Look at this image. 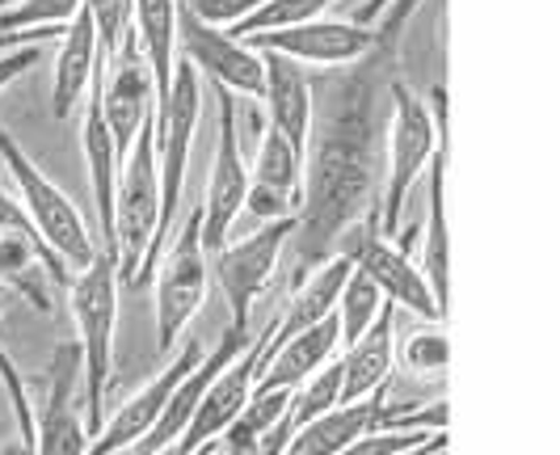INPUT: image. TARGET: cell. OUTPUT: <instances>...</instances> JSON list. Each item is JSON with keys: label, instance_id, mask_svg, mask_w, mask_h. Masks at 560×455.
Wrapping results in <instances>:
<instances>
[{"label": "cell", "instance_id": "1", "mask_svg": "<svg viewBox=\"0 0 560 455\" xmlns=\"http://www.w3.org/2000/svg\"><path fill=\"white\" fill-rule=\"evenodd\" d=\"M418 9V0H396L388 18L380 22V43L371 56L359 59L350 77H341L320 118L312 114V131L304 143V186H300V211H295V279L316 270L325 257L341 249V241L363 224V215L380 202V97H388L396 81V38L405 18Z\"/></svg>", "mask_w": 560, "mask_h": 455}, {"label": "cell", "instance_id": "2", "mask_svg": "<svg viewBox=\"0 0 560 455\" xmlns=\"http://www.w3.org/2000/svg\"><path fill=\"white\" fill-rule=\"evenodd\" d=\"M447 93L434 85L425 97L418 89H409L400 77L388 85V136H384V186H380V232L393 236L400 232V215L409 190L418 186V177L430 170V161L447 148Z\"/></svg>", "mask_w": 560, "mask_h": 455}, {"label": "cell", "instance_id": "3", "mask_svg": "<svg viewBox=\"0 0 560 455\" xmlns=\"http://www.w3.org/2000/svg\"><path fill=\"white\" fill-rule=\"evenodd\" d=\"M118 261L110 249H97L93 261L72 275L68 304L77 320V346H81V397L89 400V443L106 418V384L114 371V329H118Z\"/></svg>", "mask_w": 560, "mask_h": 455}, {"label": "cell", "instance_id": "4", "mask_svg": "<svg viewBox=\"0 0 560 455\" xmlns=\"http://www.w3.org/2000/svg\"><path fill=\"white\" fill-rule=\"evenodd\" d=\"M198 114H202V81L198 72L177 59L173 68V85L156 106V173H161V220H156V236H152V249L143 257L136 287L156 279V261L165 249L168 232L182 215V199H186V173H190V148L198 136Z\"/></svg>", "mask_w": 560, "mask_h": 455}, {"label": "cell", "instance_id": "5", "mask_svg": "<svg viewBox=\"0 0 560 455\" xmlns=\"http://www.w3.org/2000/svg\"><path fill=\"white\" fill-rule=\"evenodd\" d=\"M0 170H9L13 186L22 190V199L18 202H22V211L30 215L34 232L43 236V245H47L72 275L84 270V266L93 261V254H97L93 232H89V224H84V215L77 211V202L68 199L56 182L30 161L26 148L13 140L4 127H0Z\"/></svg>", "mask_w": 560, "mask_h": 455}, {"label": "cell", "instance_id": "6", "mask_svg": "<svg viewBox=\"0 0 560 455\" xmlns=\"http://www.w3.org/2000/svg\"><path fill=\"white\" fill-rule=\"evenodd\" d=\"M122 182L114 195V261L118 283L136 287L143 257L152 249L156 220H161V173H156V110L140 127L136 143L122 156Z\"/></svg>", "mask_w": 560, "mask_h": 455}, {"label": "cell", "instance_id": "7", "mask_svg": "<svg viewBox=\"0 0 560 455\" xmlns=\"http://www.w3.org/2000/svg\"><path fill=\"white\" fill-rule=\"evenodd\" d=\"M173 228H177V236L165 241V249H161L165 257H161V279H156V350L161 354L177 350L186 325L198 316L207 291H211L198 207Z\"/></svg>", "mask_w": 560, "mask_h": 455}, {"label": "cell", "instance_id": "8", "mask_svg": "<svg viewBox=\"0 0 560 455\" xmlns=\"http://www.w3.org/2000/svg\"><path fill=\"white\" fill-rule=\"evenodd\" d=\"M337 254L350 257V266H354V270H359L366 283L375 287L393 308H409V313L425 316V320H443V308L434 304L430 283H425V275L418 270L413 254H409L400 241H393V236L380 232L375 207L363 215V224L341 241Z\"/></svg>", "mask_w": 560, "mask_h": 455}, {"label": "cell", "instance_id": "9", "mask_svg": "<svg viewBox=\"0 0 560 455\" xmlns=\"http://www.w3.org/2000/svg\"><path fill=\"white\" fill-rule=\"evenodd\" d=\"M291 232H295V215L291 220H275V224H261L249 236L228 241L224 249L207 254V275H211V283L220 287L236 329H253L249 325L253 304L270 287V279H275Z\"/></svg>", "mask_w": 560, "mask_h": 455}, {"label": "cell", "instance_id": "10", "mask_svg": "<svg viewBox=\"0 0 560 455\" xmlns=\"http://www.w3.org/2000/svg\"><path fill=\"white\" fill-rule=\"evenodd\" d=\"M266 341H270V325H266L257 338H249V346L207 384V393H202V400L195 405V413H190V422L182 430V439H177L165 455H202L232 422H236V413L245 409L253 384H257V375H261Z\"/></svg>", "mask_w": 560, "mask_h": 455}, {"label": "cell", "instance_id": "11", "mask_svg": "<svg viewBox=\"0 0 560 455\" xmlns=\"http://www.w3.org/2000/svg\"><path fill=\"white\" fill-rule=\"evenodd\" d=\"M215 93H220V143H215V161H211V177H207V195L198 207L207 254L228 245V232L236 228L245 195H249V165H245L241 131H236V102L224 89H215Z\"/></svg>", "mask_w": 560, "mask_h": 455}, {"label": "cell", "instance_id": "12", "mask_svg": "<svg viewBox=\"0 0 560 455\" xmlns=\"http://www.w3.org/2000/svg\"><path fill=\"white\" fill-rule=\"evenodd\" d=\"M380 43V26H354V22H337V18H312L300 26L266 30L245 38L253 51H270L291 63H312V68H350L359 59L371 56V47Z\"/></svg>", "mask_w": 560, "mask_h": 455}, {"label": "cell", "instance_id": "13", "mask_svg": "<svg viewBox=\"0 0 560 455\" xmlns=\"http://www.w3.org/2000/svg\"><path fill=\"white\" fill-rule=\"evenodd\" d=\"M177 4V0H173ZM177 59H186L195 72H207L211 85L241 97H261V56L236 43L228 30L198 22L186 4H177Z\"/></svg>", "mask_w": 560, "mask_h": 455}, {"label": "cell", "instance_id": "14", "mask_svg": "<svg viewBox=\"0 0 560 455\" xmlns=\"http://www.w3.org/2000/svg\"><path fill=\"white\" fill-rule=\"evenodd\" d=\"M77 400H81V346L63 341L47 368L43 413H34V455H84L89 427Z\"/></svg>", "mask_w": 560, "mask_h": 455}, {"label": "cell", "instance_id": "15", "mask_svg": "<svg viewBox=\"0 0 560 455\" xmlns=\"http://www.w3.org/2000/svg\"><path fill=\"white\" fill-rule=\"evenodd\" d=\"M97 97H102V118L110 127V140L118 161L127 156V148L136 143L140 127L156 110V97H152V77H148V63L140 56V43L136 34L122 38V47L110 56V72L102 63V77H97Z\"/></svg>", "mask_w": 560, "mask_h": 455}, {"label": "cell", "instance_id": "16", "mask_svg": "<svg viewBox=\"0 0 560 455\" xmlns=\"http://www.w3.org/2000/svg\"><path fill=\"white\" fill-rule=\"evenodd\" d=\"M198 359H202V346L190 338L182 350H177V359H173L168 368L156 371V380H152V384H143L140 393L127 400V405H118L110 418H102V430L93 434V443L84 447V455H127L131 452L143 434L152 430L156 413L165 409L168 393H173V388H177V384L198 368Z\"/></svg>", "mask_w": 560, "mask_h": 455}, {"label": "cell", "instance_id": "17", "mask_svg": "<svg viewBox=\"0 0 560 455\" xmlns=\"http://www.w3.org/2000/svg\"><path fill=\"white\" fill-rule=\"evenodd\" d=\"M337 346H341V329H337V316H325L308 325L304 334L270 346L266 341V363H261V375L253 388L261 393H295L304 380H312L316 371L325 368L329 359H337Z\"/></svg>", "mask_w": 560, "mask_h": 455}, {"label": "cell", "instance_id": "18", "mask_svg": "<svg viewBox=\"0 0 560 455\" xmlns=\"http://www.w3.org/2000/svg\"><path fill=\"white\" fill-rule=\"evenodd\" d=\"M261 56V102H266V127H275L282 140H291L295 148L308 143L312 114H316V97H312V81L300 63L270 51Z\"/></svg>", "mask_w": 560, "mask_h": 455}, {"label": "cell", "instance_id": "19", "mask_svg": "<svg viewBox=\"0 0 560 455\" xmlns=\"http://www.w3.org/2000/svg\"><path fill=\"white\" fill-rule=\"evenodd\" d=\"M337 363H341V405H354L388 384L396 368V308L388 300L380 316L366 325L363 338L350 341Z\"/></svg>", "mask_w": 560, "mask_h": 455}, {"label": "cell", "instance_id": "20", "mask_svg": "<svg viewBox=\"0 0 560 455\" xmlns=\"http://www.w3.org/2000/svg\"><path fill=\"white\" fill-rule=\"evenodd\" d=\"M102 68V51H97V30L89 13H77L63 34H59L56 72H51V110L56 118H72V110L84 102L93 72Z\"/></svg>", "mask_w": 560, "mask_h": 455}, {"label": "cell", "instance_id": "21", "mask_svg": "<svg viewBox=\"0 0 560 455\" xmlns=\"http://www.w3.org/2000/svg\"><path fill=\"white\" fill-rule=\"evenodd\" d=\"M131 34L140 43V56L152 77V97L161 106V97L173 85V68H177V4L173 0H136L131 4Z\"/></svg>", "mask_w": 560, "mask_h": 455}, {"label": "cell", "instance_id": "22", "mask_svg": "<svg viewBox=\"0 0 560 455\" xmlns=\"http://www.w3.org/2000/svg\"><path fill=\"white\" fill-rule=\"evenodd\" d=\"M447 156V148L430 161V190H425V220H421V261L418 270L425 275V283H430V295H434V304L443 308L447 316V220H443V161Z\"/></svg>", "mask_w": 560, "mask_h": 455}, {"label": "cell", "instance_id": "23", "mask_svg": "<svg viewBox=\"0 0 560 455\" xmlns=\"http://www.w3.org/2000/svg\"><path fill=\"white\" fill-rule=\"evenodd\" d=\"M249 182L282 190L291 199H300L304 186V148H295L291 140H282L275 127L261 122V140H257V165L249 170Z\"/></svg>", "mask_w": 560, "mask_h": 455}, {"label": "cell", "instance_id": "24", "mask_svg": "<svg viewBox=\"0 0 560 455\" xmlns=\"http://www.w3.org/2000/svg\"><path fill=\"white\" fill-rule=\"evenodd\" d=\"M380 308H384V295H380V291L350 266V275H346V283H341L337 304H334L337 329H341V346H350L354 338H363L366 325L380 316Z\"/></svg>", "mask_w": 560, "mask_h": 455}, {"label": "cell", "instance_id": "25", "mask_svg": "<svg viewBox=\"0 0 560 455\" xmlns=\"http://www.w3.org/2000/svg\"><path fill=\"white\" fill-rule=\"evenodd\" d=\"M329 4L337 0H266L257 13H249L245 22H236V26H228V34L236 38V43H245L253 34H266V30H287V26H300V22H312V18H320Z\"/></svg>", "mask_w": 560, "mask_h": 455}, {"label": "cell", "instance_id": "26", "mask_svg": "<svg viewBox=\"0 0 560 455\" xmlns=\"http://www.w3.org/2000/svg\"><path fill=\"white\" fill-rule=\"evenodd\" d=\"M84 0H13L9 9H0V34H22V30H63Z\"/></svg>", "mask_w": 560, "mask_h": 455}, {"label": "cell", "instance_id": "27", "mask_svg": "<svg viewBox=\"0 0 560 455\" xmlns=\"http://www.w3.org/2000/svg\"><path fill=\"white\" fill-rule=\"evenodd\" d=\"M131 4L136 0H84V13L93 18V30H97L102 59H110L122 47V38L131 34Z\"/></svg>", "mask_w": 560, "mask_h": 455}, {"label": "cell", "instance_id": "28", "mask_svg": "<svg viewBox=\"0 0 560 455\" xmlns=\"http://www.w3.org/2000/svg\"><path fill=\"white\" fill-rule=\"evenodd\" d=\"M400 363L413 371V375H443L451 363V341L443 329H418L413 338L405 341L400 350Z\"/></svg>", "mask_w": 560, "mask_h": 455}, {"label": "cell", "instance_id": "29", "mask_svg": "<svg viewBox=\"0 0 560 455\" xmlns=\"http://www.w3.org/2000/svg\"><path fill=\"white\" fill-rule=\"evenodd\" d=\"M295 211H300V199H291L282 190H270V186H257V182H249V195H245V207H241V215H249L253 224L291 220Z\"/></svg>", "mask_w": 560, "mask_h": 455}, {"label": "cell", "instance_id": "30", "mask_svg": "<svg viewBox=\"0 0 560 455\" xmlns=\"http://www.w3.org/2000/svg\"><path fill=\"white\" fill-rule=\"evenodd\" d=\"M177 4H186L198 22H207V26L228 30L236 26V22H245L249 13H257L266 0H177Z\"/></svg>", "mask_w": 560, "mask_h": 455}, {"label": "cell", "instance_id": "31", "mask_svg": "<svg viewBox=\"0 0 560 455\" xmlns=\"http://www.w3.org/2000/svg\"><path fill=\"white\" fill-rule=\"evenodd\" d=\"M38 56H43V47H18V51L0 56V89H9L22 72H30L38 63Z\"/></svg>", "mask_w": 560, "mask_h": 455}, {"label": "cell", "instance_id": "32", "mask_svg": "<svg viewBox=\"0 0 560 455\" xmlns=\"http://www.w3.org/2000/svg\"><path fill=\"white\" fill-rule=\"evenodd\" d=\"M396 0H366L363 9H359V13H354V18H350V22H354V26H375V22H380V13H388V9H393Z\"/></svg>", "mask_w": 560, "mask_h": 455}, {"label": "cell", "instance_id": "33", "mask_svg": "<svg viewBox=\"0 0 560 455\" xmlns=\"http://www.w3.org/2000/svg\"><path fill=\"white\" fill-rule=\"evenodd\" d=\"M0 455H34V447H26V443H9V447H0Z\"/></svg>", "mask_w": 560, "mask_h": 455}, {"label": "cell", "instance_id": "34", "mask_svg": "<svg viewBox=\"0 0 560 455\" xmlns=\"http://www.w3.org/2000/svg\"><path fill=\"white\" fill-rule=\"evenodd\" d=\"M9 4H13V0H0V9H9Z\"/></svg>", "mask_w": 560, "mask_h": 455}, {"label": "cell", "instance_id": "35", "mask_svg": "<svg viewBox=\"0 0 560 455\" xmlns=\"http://www.w3.org/2000/svg\"><path fill=\"white\" fill-rule=\"evenodd\" d=\"M0 173H4V170H0Z\"/></svg>", "mask_w": 560, "mask_h": 455}]
</instances>
